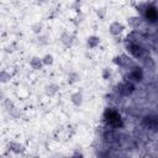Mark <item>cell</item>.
<instances>
[{
	"mask_svg": "<svg viewBox=\"0 0 158 158\" xmlns=\"http://www.w3.org/2000/svg\"><path fill=\"white\" fill-rule=\"evenodd\" d=\"M70 101H72V104H73L74 106H77V107L81 106V104H83V101H84L83 93L79 91V90L72 93V94H70Z\"/></svg>",
	"mask_w": 158,
	"mask_h": 158,
	"instance_id": "cell-5",
	"label": "cell"
},
{
	"mask_svg": "<svg viewBox=\"0 0 158 158\" xmlns=\"http://www.w3.org/2000/svg\"><path fill=\"white\" fill-rule=\"evenodd\" d=\"M141 22H142V20H141V17H139V16H131V17L127 20L128 26H130L131 28H133V30L138 28V26L141 25Z\"/></svg>",
	"mask_w": 158,
	"mask_h": 158,
	"instance_id": "cell-8",
	"label": "cell"
},
{
	"mask_svg": "<svg viewBox=\"0 0 158 158\" xmlns=\"http://www.w3.org/2000/svg\"><path fill=\"white\" fill-rule=\"evenodd\" d=\"M42 62H43V65H44V67H51V65H53V63H54V57H53L52 54L47 53V54H44V56L42 57Z\"/></svg>",
	"mask_w": 158,
	"mask_h": 158,
	"instance_id": "cell-11",
	"label": "cell"
},
{
	"mask_svg": "<svg viewBox=\"0 0 158 158\" xmlns=\"http://www.w3.org/2000/svg\"><path fill=\"white\" fill-rule=\"evenodd\" d=\"M143 78V72L141 68L138 67H133L130 69V73H128V80L130 81H141Z\"/></svg>",
	"mask_w": 158,
	"mask_h": 158,
	"instance_id": "cell-3",
	"label": "cell"
},
{
	"mask_svg": "<svg viewBox=\"0 0 158 158\" xmlns=\"http://www.w3.org/2000/svg\"><path fill=\"white\" fill-rule=\"evenodd\" d=\"M100 44V37L96 36V35H90L88 38H86V46L88 48L90 49H95L96 47H99Z\"/></svg>",
	"mask_w": 158,
	"mask_h": 158,
	"instance_id": "cell-6",
	"label": "cell"
},
{
	"mask_svg": "<svg viewBox=\"0 0 158 158\" xmlns=\"http://www.w3.org/2000/svg\"><path fill=\"white\" fill-rule=\"evenodd\" d=\"M30 67H31V69H33V70H41L44 65H43V62H42V57L40 58V57H37V56H35V57H32L31 59H30Z\"/></svg>",
	"mask_w": 158,
	"mask_h": 158,
	"instance_id": "cell-7",
	"label": "cell"
},
{
	"mask_svg": "<svg viewBox=\"0 0 158 158\" xmlns=\"http://www.w3.org/2000/svg\"><path fill=\"white\" fill-rule=\"evenodd\" d=\"M102 79H105V80H109L110 78H111V69L110 68H104L102 69Z\"/></svg>",
	"mask_w": 158,
	"mask_h": 158,
	"instance_id": "cell-14",
	"label": "cell"
},
{
	"mask_svg": "<svg viewBox=\"0 0 158 158\" xmlns=\"http://www.w3.org/2000/svg\"><path fill=\"white\" fill-rule=\"evenodd\" d=\"M11 78H12V74H11V72L9 69H2L1 70V73H0V80H1L2 84L9 83L11 80Z\"/></svg>",
	"mask_w": 158,
	"mask_h": 158,
	"instance_id": "cell-9",
	"label": "cell"
},
{
	"mask_svg": "<svg viewBox=\"0 0 158 158\" xmlns=\"http://www.w3.org/2000/svg\"><path fill=\"white\" fill-rule=\"evenodd\" d=\"M78 80V74L77 73H70L68 75V84H73Z\"/></svg>",
	"mask_w": 158,
	"mask_h": 158,
	"instance_id": "cell-15",
	"label": "cell"
},
{
	"mask_svg": "<svg viewBox=\"0 0 158 158\" xmlns=\"http://www.w3.org/2000/svg\"><path fill=\"white\" fill-rule=\"evenodd\" d=\"M127 52H128L132 57L139 58V57H142L143 49H142L141 46H138V43H136V42H130L128 46H127Z\"/></svg>",
	"mask_w": 158,
	"mask_h": 158,
	"instance_id": "cell-2",
	"label": "cell"
},
{
	"mask_svg": "<svg viewBox=\"0 0 158 158\" xmlns=\"http://www.w3.org/2000/svg\"><path fill=\"white\" fill-rule=\"evenodd\" d=\"M31 30H32V32L35 35H41L42 33V30H43V25L41 22H35V23H32Z\"/></svg>",
	"mask_w": 158,
	"mask_h": 158,
	"instance_id": "cell-13",
	"label": "cell"
},
{
	"mask_svg": "<svg viewBox=\"0 0 158 158\" xmlns=\"http://www.w3.org/2000/svg\"><path fill=\"white\" fill-rule=\"evenodd\" d=\"M9 147H10V149L12 151V152H15V153H21L25 148H23V146L21 144V143H19V142H11L10 144H9Z\"/></svg>",
	"mask_w": 158,
	"mask_h": 158,
	"instance_id": "cell-12",
	"label": "cell"
},
{
	"mask_svg": "<svg viewBox=\"0 0 158 158\" xmlns=\"http://www.w3.org/2000/svg\"><path fill=\"white\" fill-rule=\"evenodd\" d=\"M125 31V25L121 21H112L109 26V32L112 36H120Z\"/></svg>",
	"mask_w": 158,
	"mask_h": 158,
	"instance_id": "cell-1",
	"label": "cell"
},
{
	"mask_svg": "<svg viewBox=\"0 0 158 158\" xmlns=\"http://www.w3.org/2000/svg\"><path fill=\"white\" fill-rule=\"evenodd\" d=\"M60 41H62V43H63L64 46L69 47V46L72 44V42H73V37L70 36L69 32H64V33L60 36Z\"/></svg>",
	"mask_w": 158,
	"mask_h": 158,
	"instance_id": "cell-10",
	"label": "cell"
},
{
	"mask_svg": "<svg viewBox=\"0 0 158 158\" xmlns=\"http://www.w3.org/2000/svg\"><path fill=\"white\" fill-rule=\"evenodd\" d=\"M57 86L56 85H53V84H49V85H47V89H46V91H47V94L48 95H52L53 93H56L57 90Z\"/></svg>",
	"mask_w": 158,
	"mask_h": 158,
	"instance_id": "cell-16",
	"label": "cell"
},
{
	"mask_svg": "<svg viewBox=\"0 0 158 158\" xmlns=\"http://www.w3.org/2000/svg\"><path fill=\"white\" fill-rule=\"evenodd\" d=\"M135 90V85H133V83L132 81H130V80H127V81H125V83H122L120 86H118V91H120V94H122V95H130L132 91Z\"/></svg>",
	"mask_w": 158,
	"mask_h": 158,
	"instance_id": "cell-4",
	"label": "cell"
}]
</instances>
